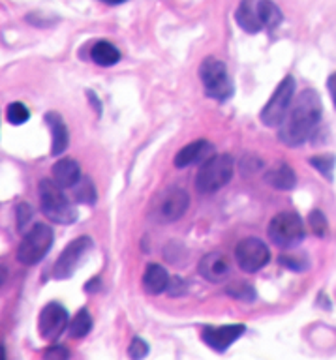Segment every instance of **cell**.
<instances>
[{
  "label": "cell",
  "mask_w": 336,
  "mask_h": 360,
  "mask_svg": "<svg viewBox=\"0 0 336 360\" xmlns=\"http://www.w3.org/2000/svg\"><path fill=\"white\" fill-rule=\"evenodd\" d=\"M269 238L278 248H292L304 238L303 219L297 212H280L270 219Z\"/></svg>",
  "instance_id": "cell-6"
},
{
  "label": "cell",
  "mask_w": 336,
  "mask_h": 360,
  "mask_svg": "<svg viewBox=\"0 0 336 360\" xmlns=\"http://www.w3.org/2000/svg\"><path fill=\"white\" fill-rule=\"evenodd\" d=\"M185 280H180L179 276H175V278H171L169 280V285H168V291L171 292V295H179V292H185Z\"/></svg>",
  "instance_id": "cell-31"
},
{
  "label": "cell",
  "mask_w": 336,
  "mask_h": 360,
  "mask_svg": "<svg viewBox=\"0 0 336 360\" xmlns=\"http://www.w3.org/2000/svg\"><path fill=\"white\" fill-rule=\"evenodd\" d=\"M211 154H213V145L205 139H197L177 152V156H175V165L179 169L190 167V165L203 163L205 160H209Z\"/></svg>",
  "instance_id": "cell-14"
},
{
  "label": "cell",
  "mask_w": 336,
  "mask_h": 360,
  "mask_svg": "<svg viewBox=\"0 0 336 360\" xmlns=\"http://www.w3.org/2000/svg\"><path fill=\"white\" fill-rule=\"evenodd\" d=\"M190 207V195L182 188H169L158 202L156 212L163 221H177Z\"/></svg>",
  "instance_id": "cell-11"
},
{
  "label": "cell",
  "mask_w": 336,
  "mask_h": 360,
  "mask_svg": "<svg viewBox=\"0 0 336 360\" xmlns=\"http://www.w3.org/2000/svg\"><path fill=\"white\" fill-rule=\"evenodd\" d=\"M68 311L64 306L58 302H49L42 309L38 319V328L39 334L47 342H55L56 338L61 336L62 332L66 330L68 326Z\"/></svg>",
  "instance_id": "cell-10"
},
{
  "label": "cell",
  "mask_w": 336,
  "mask_h": 360,
  "mask_svg": "<svg viewBox=\"0 0 336 360\" xmlns=\"http://www.w3.org/2000/svg\"><path fill=\"white\" fill-rule=\"evenodd\" d=\"M92 328V317H90L89 309L83 308L79 309L77 315L73 317L70 326H68V330H70V336L72 338H83L87 336Z\"/></svg>",
  "instance_id": "cell-22"
},
{
  "label": "cell",
  "mask_w": 336,
  "mask_h": 360,
  "mask_svg": "<svg viewBox=\"0 0 336 360\" xmlns=\"http://www.w3.org/2000/svg\"><path fill=\"white\" fill-rule=\"evenodd\" d=\"M53 180L61 188H73L81 180V169H79V163L75 160H70V158H62L53 165Z\"/></svg>",
  "instance_id": "cell-17"
},
{
  "label": "cell",
  "mask_w": 336,
  "mask_h": 360,
  "mask_svg": "<svg viewBox=\"0 0 336 360\" xmlns=\"http://www.w3.org/2000/svg\"><path fill=\"white\" fill-rule=\"evenodd\" d=\"M73 190H75V199L85 205H94L96 202V190L92 182L89 179H81L77 184L73 186Z\"/></svg>",
  "instance_id": "cell-24"
},
{
  "label": "cell",
  "mask_w": 336,
  "mask_h": 360,
  "mask_svg": "<svg viewBox=\"0 0 336 360\" xmlns=\"http://www.w3.org/2000/svg\"><path fill=\"white\" fill-rule=\"evenodd\" d=\"M335 162L336 158L332 154H321V156L310 158V163L318 169L327 180H332V171H335Z\"/></svg>",
  "instance_id": "cell-25"
},
{
  "label": "cell",
  "mask_w": 336,
  "mask_h": 360,
  "mask_svg": "<svg viewBox=\"0 0 336 360\" xmlns=\"http://www.w3.org/2000/svg\"><path fill=\"white\" fill-rule=\"evenodd\" d=\"M28 117H30V111H28V107L25 105V103H21V101H13V103H10L8 109H6V118H8V122L13 124V126H21V124H25L28 120Z\"/></svg>",
  "instance_id": "cell-23"
},
{
  "label": "cell",
  "mask_w": 336,
  "mask_h": 360,
  "mask_svg": "<svg viewBox=\"0 0 336 360\" xmlns=\"http://www.w3.org/2000/svg\"><path fill=\"white\" fill-rule=\"evenodd\" d=\"M199 77L205 86V92L213 100L224 101L233 94V83H231L228 66L218 58H213V56L205 58L199 66Z\"/></svg>",
  "instance_id": "cell-4"
},
{
  "label": "cell",
  "mask_w": 336,
  "mask_h": 360,
  "mask_svg": "<svg viewBox=\"0 0 336 360\" xmlns=\"http://www.w3.org/2000/svg\"><path fill=\"white\" fill-rule=\"evenodd\" d=\"M30 218H32V208L27 202H21L17 207V224H19V229H25V225H27V221H30Z\"/></svg>",
  "instance_id": "cell-29"
},
{
  "label": "cell",
  "mask_w": 336,
  "mask_h": 360,
  "mask_svg": "<svg viewBox=\"0 0 336 360\" xmlns=\"http://www.w3.org/2000/svg\"><path fill=\"white\" fill-rule=\"evenodd\" d=\"M259 15H261L263 27L269 30L276 28L282 22L280 8L273 0H259Z\"/></svg>",
  "instance_id": "cell-21"
},
{
  "label": "cell",
  "mask_w": 336,
  "mask_h": 360,
  "mask_svg": "<svg viewBox=\"0 0 336 360\" xmlns=\"http://www.w3.org/2000/svg\"><path fill=\"white\" fill-rule=\"evenodd\" d=\"M39 207L45 218L61 225H70L77 219V210L73 208L72 201L62 193V188L55 180L44 179L38 186Z\"/></svg>",
  "instance_id": "cell-2"
},
{
  "label": "cell",
  "mask_w": 336,
  "mask_h": 360,
  "mask_svg": "<svg viewBox=\"0 0 336 360\" xmlns=\"http://www.w3.org/2000/svg\"><path fill=\"white\" fill-rule=\"evenodd\" d=\"M327 89H329V94H331L332 103H335V107H336V72L332 73L331 77L327 79Z\"/></svg>",
  "instance_id": "cell-32"
},
{
  "label": "cell",
  "mask_w": 336,
  "mask_h": 360,
  "mask_svg": "<svg viewBox=\"0 0 336 360\" xmlns=\"http://www.w3.org/2000/svg\"><path fill=\"white\" fill-rule=\"evenodd\" d=\"M101 2H106V4H123L126 0H101Z\"/></svg>",
  "instance_id": "cell-34"
},
{
  "label": "cell",
  "mask_w": 336,
  "mask_h": 360,
  "mask_svg": "<svg viewBox=\"0 0 336 360\" xmlns=\"http://www.w3.org/2000/svg\"><path fill=\"white\" fill-rule=\"evenodd\" d=\"M310 227H312V231H314L316 235L318 236H323L327 233V219L325 216H323V212L321 210H314V212L310 214Z\"/></svg>",
  "instance_id": "cell-27"
},
{
  "label": "cell",
  "mask_w": 336,
  "mask_h": 360,
  "mask_svg": "<svg viewBox=\"0 0 336 360\" xmlns=\"http://www.w3.org/2000/svg\"><path fill=\"white\" fill-rule=\"evenodd\" d=\"M321 100L320 94L312 89L301 92L297 101L293 103L292 111L280 126V141L287 146L303 145L310 135L314 134L321 120Z\"/></svg>",
  "instance_id": "cell-1"
},
{
  "label": "cell",
  "mask_w": 336,
  "mask_h": 360,
  "mask_svg": "<svg viewBox=\"0 0 336 360\" xmlns=\"http://www.w3.org/2000/svg\"><path fill=\"white\" fill-rule=\"evenodd\" d=\"M199 274L207 281H214V283L224 281L230 276V263L224 253L211 252L203 255L199 261Z\"/></svg>",
  "instance_id": "cell-13"
},
{
  "label": "cell",
  "mask_w": 336,
  "mask_h": 360,
  "mask_svg": "<svg viewBox=\"0 0 336 360\" xmlns=\"http://www.w3.org/2000/svg\"><path fill=\"white\" fill-rule=\"evenodd\" d=\"M247 326L244 325H228V326H209L201 332V340L207 343L209 347L218 351V353H224L225 349H230V345L233 342H237L239 338L244 334Z\"/></svg>",
  "instance_id": "cell-12"
},
{
  "label": "cell",
  "mask_w": 336,
  "mask_h": 360,
  "mask_svg": "<svg viewBox=\"0 0 336 360\" xmlns=\"http://www.w3.org/2000/svg\"><path fill=\"white\" fill-rule=\"evenodd\" d=\"M235 259L241 270L252 274L269 263L270 252L263 240H259L256 236H248V238H242L235 246Z\"/></svg>",
  "instance_id": "cell-8"
},
{
  "label": "cell",
  "mask_w": 336,
  "mask_h": 360,
  "mask_svg": "<svg viewBox=\"0 0 336 360\" xmlns=\"http://www.w3.org/2000/svg\"><path fill=\"white\" fill-rule=\"evenodd\" d=\"M45 356H62V359H66L68 351L62 347H55V349H51V351H47V353H45Z\"/></svg>",
  "instance_id": "cell-33"
},
{
  "label": "cell",
  "mask_w": 336,
  "mask_h": 360,
  "mask_svg": "<svg viewBox=\"0 0 336 360\" xmlns=\"http://www.w3.org/2000/svg\"><path fill=\"white\" fill-rule=\"evenodd\" d=\"M168 270L156 263L149 264L145 270V274H143V287H145V291L149 292V295H160V292L168 291Z\"/></svg>",
  "instance_id": "cell-18"
},
{
  "label": "cell",
  "mask_w": 336,
  "mask_h": 360,
  "mask_svg": "<svg viewBox=\"0 0 336 360\" xmlns=\"http://www.w3.org/2000/svg\"><path fill=\"white\" fill-rule=\"evenodd\" d=\"M90 56L98 66L109 68L115 66L120 60V51L111 44V41H96L90 49Z\"/></svg>",
  "instance_id": "cell-20"
},
{
  "label": "cell",
  "mask_w": 336,
  "mask_h": 360,
  "mask_svg": "<svg viewBox=\"0 0 336 360\" xmlns=\"http://www.w3.org/2000/svg\"><path fill=\"white\" fill-rule=\"evenodd\" d=\"M235 162L230 154H216L201 163L197 171L196 188L201 193H214L222 190L233 176Z\"/></svg>",
  "instance_id": "cell-3"
},
{
  "label": "cell",
  "mask_w": 336,
  "mask_h": 360,
  "mask_svg": "<svg viewBox=\"0 0 336 360\" xmlns=\"http://www.w3.org/2000/svg\"><path fill=\"white\" fill-rule=\"evenodd\" d=\"M45 124L49 126L51 135H53V143H51V154L53 156H61L62 152L68 148L70 143V135H68V128L64 124V118L55 111H49L44 117Z\"/></svg>",
  "instance_id": "cell-16"
},
{
  "label": "cell",
  "mask_w": 336,
  "mask_h": 360,
  "mask_svg": "<svg viewBox=\"0 0 336 360\" xmlns=\"http://www.w3.org/2000/svg\"><path fill=\"white\" fill-rule=\"evenodd\" d=\"M51 246H53V229L49 225L36 224L17 248V259L19 263L30 266V264L39 263L45 257V253L49 252Z\"/></svg>",
  "instance_id": "cell-5"
},
{
  "label": "cell",
  "mask_w": 336,
  "mask_h": 360,
  "mask_svg": "<svg viewBox=\"0 0 336 360\" xmlns=\"http://www.w3.org/2000/svg\"><path fill=\"white\" fill-rule=\"evenodd\" d=\"M128 354H130V359H135V360L145 359L147 354H149V345H147V342H143L141 338H134L132 343H130Z\"/></svg>",
  "instance_id": "cell-28"
},
{
  "label": "cell",
  "mask_w": 336,
  "mask_h": 360,
  "mask_svg": "<svg viewBox=\"0 0 336 360\" xmlns=\"http://www.w3.org/2000/svg\"><path fill=\"white\" fill-rule=\"evenodd\" d=\"M237 25L248 34H258L263 30V21L259 15V0H242L235 11Z\"/></svg>",
  "instance_id": "cell-15"
},
{
  "label": "cell",
  "mask_w": 336,
  "mask_h": 360,
  "mask_svg": "<svg viewBox=\"0 0 336 360\" xmlns=\"http://www.w3.org/2000/svg\"><path fill=\"white\" fill-rule=\"evenodd\" d=\"M265 180L276 190H292L293 186L297 184V176L287 163H278L276 167L270 169L269 173L265 174Z\"/></svg>",
  "instance_id": "cell-19"
},
{
  "label": "cell",
  "mask_w": 336,
  "mask_h": 360,
  "mask_svg": "<svg viewBox=\"0 0 336 360\" xmlns=\"http://www.w3.org/2000/svg\"><path fill=\"white\" fill-rule=\"evenodd\" d=\"M228 295L237 300H244V302H252L256 300V291L250 283H231L228 287Z\"/></svg>",
  "instance_id": "cell-26"
},
{
  "label": "cell",
  "mask_w": 336,
  "mask_h": 360,
  "mask_svg": "<svg viewBox=\"0 0 336 360\" xmlns=\"http://www.w3.org/2000/svg\"><path fill=\"white\" fill-rule=\"evenodd\" d=\"M92 248V240L89 236H79L75 240H72L64 248V252L61 253V257L56 259L55 266H53V276L56 280H66L75 272L85 255L90 252Z\"/></svg>",
  "instance_id": "cell-9"
},
{
  "label": "cell",
  "mask_w": 336,
  "mask_h": 360,
  "mask_svg": "<svg viewBox=\"0 0 336 360\" xmlns=\"http://www.w3.org/2000/svg\"><path fill=\"white\" fill-rule=\"evenodd\" d=\"M280 263L286 264V266H290V269L295 270V272H301V270L306 266V263H301V259L295 257V255H282Z\"/></svg>",
  "instance_id": "cell-30"
},
{
  "label": "cell",
  "mask_w": 336,
  "mask_h": 360,
  "mask_svg": "<svg viewBox=\"0 0 336 360\" xmlns=\"http://www.w3.org/2000/svg\"><path fill=\"white\" fill-rule=\"evenodd\" d=\"M293 94H295V79L292 75H287L286 79H282V83L276 86L273 98L263 107L261 122L265 126H269V128L282 126V122L286 120L290 107H292Z\"/></svg>",
  "instance_id": "cell-7"
}]
</instances>
